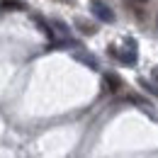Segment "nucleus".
Returning a JSON list of instances; mask_svg holds the SVG:
<instances>
[{
	"label": "nucleus",
	"instance_id": "nucleus-1",
	"mask_svg": "<svg viewBox=\"0 0 158 158\" xmlns=\"http://www.w3.org/2000/svg\"><path fill=\"white\" fill-rule=\"evenodd\" d=\"M93 15L98 17V20H102V22H114V12L107 7V5H102V2H93Z\"/></svg>",
	"mask_w": 158,
	"mask_h": 158
},
{
	"label": "nucleus",
	"instance_id": "nucleus-5",
	"mask_svg": "<svg viewBox=\"0 0 158 158\" xmlns=\"http://www.w3.org/2000/svg\"><path fill=\"white\" fill-rule=\"evenodd\" d=\"M139 85H141L143 90H148V93H151L153 98H156V95H158V88H156V85H151V83H148V80H146V78H141V80H139Z\"/></svg>",
	"mask_w": 158,
	"mask_h": 158
},
{
	"label": "nucleus",
	"instance_id": "nucleus-6",
	"mask_svg": "<svg viewBox=\"0 0 158 158\" xmlns=\"http://www.w3.org/2000/svg\"><path fill=\"white\" fill-rule=\"evenodd\" d=\"M78 59L90 63V68H98V61H95V56H90V54H78Z\"/></svg>",
	"mask_w": 158,
	"mask_h": 158
},
{
	"label": "nucleus",
	"instance_id": "nucleus-3",
	"mask_svg": "<svg viewBox=\"0 0 158 158\" xmlns=\"http://www.w3.org/2000/svg\"><path fill=\"white\" fill-rule=\"evenodd\" d=\"M76 27H78V29H80V32H83V34H88V37H90V34H95V32H98V27H95V24H93V22L83 20V17H76Z\"/></svg>",
	"mask_w": 158,
	"mask_h": 158
},
{
	"label": "nucleus",
	"instance_id": "nucleus-8",
	"mask_svg": "<svg viewBox=\"0 0 158 158\" xmlns=\"http://www.w3.org/2000/svg\"><path fill=\"white\" fill-rule=\"evenodd\" d=\"M136 2H148V0H136Z\"/></svg>",
	"mask_w": 158,
	"mask_h": 158
},
{
	"label": "nucleus",
	"instance_id": "nucleus-2",
	"mask_svg": "<svg viewBox=\"0 0 158 158\" xmlns=\"http://www.w3.org/2000/svg\"><path fill=\"white\" fill-rule=\"evenodd\" d=\"M102 85H105L107 93H119V90L124 88V83H122V78H119L117 73H107V76L102 78Z\"/></svg>",
	"mask_w": 158,
	"mask_h": 158
},
{
	"label": "nucleus",
	"instance_id": "nucleus-7",
	"mask_svg": "<svg viewBox=\"0 0 158 158\" xmlns=\"http://www.w3.org/2000/svg\"><path fill=\"white\" fill-rule=\"evenodd\" d=\"M153 78L158 80V66H156V68H153Z\"/></svg>",
	"mask_w": 158,
	"mask_h": 158
},
{
	"label": "nucleus",
	"instance_id": "nucleus-4",
	"mask_svg": "<svg viewBox=\"0 0 158 158\" xmlns=\"http://www.w3.org/2000/svg\"><path fill=\"white\" fill-rule=\"evenodd\" d=\"M119 59L124 63H136V51H134V41H129V49L119 54Z\"/></svg>",
	"mask_w": 158,
	"mask_h": 158
}]
</instances>
